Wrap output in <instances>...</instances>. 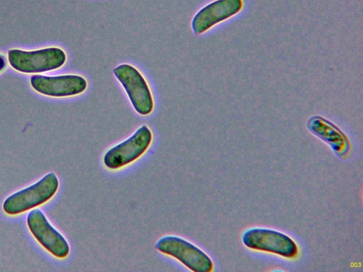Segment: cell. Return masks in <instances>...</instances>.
<instances>
[{"label":"cell","mask_w":363,"mask_h":272,"mask_svg":"<svg viewBox=\"0 0 363 272\" xmlns=\"http://www.w3.org/2000/svg\"><path fill=\"white\" fill-rule=\"evenodd\" d=\"M242 241L250 249L274 253L286 258H294L298 254V246L289 236L272 229H248L243 232Z\"/></svg>","instance_id":"obj_6"},{"label":"cell","mask_w":363,"mask_h":272,"mask_svg":"<svg viewBox=\"0 0 363 272\" xmlns=\"http://www.w3.org/2000/svg\"><path fill=\"white\" fill-rule=\"evenodd\" d=\"M155 247L159 251L177 259L192 271L210 272L213 268V263L207 254L180 237L164 236L157 242Z\"/></svg>","instance_id":"obj_3"},{"label":"cell","mask_w":363,"mask_h":272,"mask_svg":"<svg viewBox=\"0 0 363 272\" xmlns=\"http://www.w3.org/2000/svg\"><path fill=\"white\" fill-rule=\"evenodd\" d=\"M113 74L124 88L135 110L141 115L150 114L154 108V100L141 72L131 64H122L114 68Z\"/></svg>","instance_id":"obj_5"},{"label":"cell","mask_w":363,"mask_h":272,"mask_svg":"<svg viewBox=\"0 0 363 272\" xmlns=\"http://www.w3.org/2000/svg\"><path fill=\"white\" fill-rule=\"evenodd\" d=\"M10 66L24 74L50 72L62 67L67 61L65 52L57 47L36 50L11 49L7 53Z\"/></svg>","instance_id":"obj_2"},{"label":"cell","mask_w":363,"mask_h":272,"mask_svg":"<svg viewBox=\"0 0 363 272\" xmlns=\"http://www.w3.org/2000/svg\"><path fill=\"white\" fill-rule=\"evenodd\" d=\"M28 229L48 252L59 259L67 257L69 253V245L65 237L48 221L40 209L30 210L27 216Z\"/></svg>","instance_id":"obj_7"},{"label":"cell","mask_w":363,"mask_h":272,"mask_svg":"<svg viewBox=\"0 0 363 272\" xmlns=\"http://www.w3.org/2000/svg\"><path fill=\"white\" fill-rule=\"evenodd\" d=\"M308 130L327 143L340 157H345L350 149V142L345 134L335 124L318 115L311 117L306 124Z\"/></svg>","instance_id":"obj_10"},{"label":"cell","mask_w":363,"mask_h":272,"mask_svg":"<svg viewBox=\"0 0 363 272\" xmlns=\"http://www.w3.org/2000/svg\"><path fill=\"white\" fill-rule=\"evenodd\" d=\"M6 67V62L4 57L0 55V72H2Z\"/></svg>","instance_id":"obj_11"},{"label":"cell","mask_w":363,"mask_h":272,"mask_svg":"<svg viewBox=\"0 0 363 272\" xmlns=\"http://www.w3.org/2000/svg\"><path fill=\"white\" fill-rule=\"evenodd\" d=\"M242 6V0H216L196 13L191 21V28L195 34L201 35L238 13Z\"/></svg>","instance_id":"obj_9"},{"label":"cell","mask_w":363,"mask_h":272,"mask_svg":"<svg viewBox=\"0 0 363 272\" xmlns=\"http://www.w3.org/2000/svg\"><path fill=\"white\" fill-rule=\"evenodd\" d=\"M31 87L38 93L51 97H69L79 95L87 89L86 79L80 75L60 76L33 75Z\"/></svg>","instance_id":"obj_8"},{"label":"cell","mask_w":363,"mask_h":272,"mask_svg":"<svg viewBox=\"0 0 363 272\" xmlns=\"http://www.w3.org/2000/svg\"><path fill=\"white\" fill-rule=\"evenodd\" d=\"M152 140V131L147 125H142L130 137L104 154V165L108 169L116 170L131 164L147 150Z\"/></svg>","instance_id":"obj_4"},{"label":"cell","mask_w":363,"mask_h":272,"mask_svg":"<svg viewBox=\"0 0 363 272\" xmlns=\"http://www.w3.org/2000/svg\"><path fill=\"white\" fill-rule=\"evenodd\" d=\"M59 188L56 174L50 172L35 183L7 197L3 210L9 215H16L39 206L52 198Z\"/></svg>","instance_id":"obj_1"}]
</instances>
